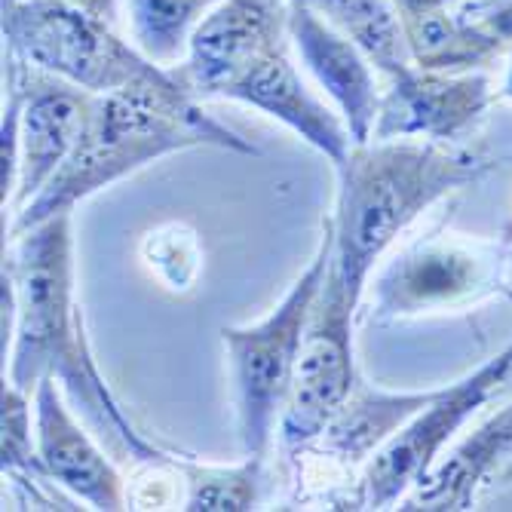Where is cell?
<instances>
[{
	"label": "cell",
	"mask_w": 512,
	"mask_h": 512,
	"mask_svg": "<svg viewBox=\"0 0 512 512\" xmlns=\"http://www.w3.org/2000/svg\"><path fill=\"white\" fill-rule=\"evenodd\" d=\"M4 286L16 316L7 381L34 396L40 378H56L71 408L86 417L92 433L105 439L111 451L151 467H178L169 451L138 433L89 350L77 301L71 212L10 240Z\"/></svg>",
	"instance_id": "6da1fadb"
},
{
	"label": "cell",
	"mask_w": 512,
	"mask_h": 512,
	"mask_svg": "<svg viewBox=\"0 0 512 512\" xmlns=\"http://www.w3.org/2000/svg\"><path fill=\"white\" fill-rule=\"evenodd\" d=\"M200 145L246 157L261 154L237 129L209 117L172 68L160 80L96 96V108H92V120L80 145L53 181L10 218L7 234L16 240L56 215H74L77 203L99 194L108 184L145 169L166 154Z\"/></svg>",
	"instance_id": "7a4b0ae2"
},
{
	"label": "cell",
	"mask_w": 512,
	"mask_h": 512,
	"mask_svg": "<svg viewBox=\"0 0 512 512\" xmlns=\"http://www.w3.org/2000/svg\"><path fill=\"white\" fill-rule=\"evenodd\" d=\"M497 160L427 138L353 145L338 166V206L329 218L332 264L353 301H362L371 267L402 230L442 197L485 178Z\"/></svg>",
	"instance_id": "3957f363"
},
{
	"label": "cell",
	"mask_w": 512,
	"mask_h": 512,
	"mask_svg": "<svg viewBox=\"0 0 512 512\" xmlns=\"http://www.w3.org/2000/svg\"><path fill=\"white\" fill-rule=\"evenodd\" d=\"M335 237L329 221L322 224V243L307 270L295 279L276 310L255 325H224L221 341L227 350L230 378L237 396V427L246 457H267L283 417L295 362L316 295L329 273Z\"/></svg>",
	"instance_id": "277c9868"
},
{
	"label": "cell",
	"mask_w": 512,
	"mask_h": 512,
	"mask_svg": "<svg viewBox=\"0 0 512 512\" xmlns=\"http://www.w3.org/2000/svg\"><path fill=\"white\" fill-rule=\"evenodd\" d=\"M4 40L7 56L92 96L142 86L169 71L126 43L111 22L62 0H16L4 7Z\"/></svg>",
	"instance_id": "5b68a950"
},
{
	"label": "cell",
	"mask_w": 512,
	"mask_h": 512,
	"mask_svg": "<svg viewBox=\"0 0 512 512\" xmlns=\"http://www.w3.org/2000/svg\"><path fill=\"white\" fill-rule=\"evenodd\" d=\"M509 240H485L454 230L417 237L387 261L375 279L371 322H396L463 310L506 286Z\"/></svg>",
	"instance_id": "8992f818"
},
{
	"label": "cell",
	"mask_w": 512,
	"mask_h": 512,
	"mask_svg": "<svg viewBox=\"0 0 512 512\" xmlns=\"http://www.w3.org/2000/svg\"><path fill=\"white\" fill-rule=\"evenodd\" d=\"M356 307L359 301L350 298L335 264L329 261V273L307 319L289 399L276 430L279 448L295 463L329 430L359 384L353 362Z\"/></svg>",
	"instance_id": "52a82bcc"
},
{
	"label": "cell",
	"mask_w": 512,
	"mask_h": 512,
	"mask_svg": "<svg viewBox=\"0 0 512 512\" xmlns=\"http://www.w3.org/2000/svg\"><path fill=\"white\" fill-rule=\"evenodd\" d=\"M512 378V341L473 368L467 378L433 393V399L417 411L411 421L384 442L375 457L365 463L362 476L347 491L341 509H387L399 503L417 482H421L442 448L457 436V430Z\"/></svg>",
	"instance_id": "ba28073f"
},
{
	"label": "cell",
	"mask_w": 512,
	"mask_h": 512,
	"mask_svg": "<svg viewBox=\"0 0 512 512\" xmlns=\"http://www.w3.org/2000/svg\"><path fill=\"white\" fill-rule=\"evenodd\" d=\"M7 83L19 89V172L10 197V218L25 209L74 154L92 120L96 96L68 80L34 74L31 65L7 56Z\"/></svg>",
	"instance_id": "9c48e42d"
},
{
	"label": "cell",
	"mask_w": 512,
	"mask_h": 512,
	"mask_svg": "<svg viewBox=\"0 0 512 512\" xmlns=\"http://www.w3.org/2000/svg\"><path fill=\"white\" fill-rule=\"evenodd\" d=\"M286 13L279 0H221L191 34L172 74L197 99H227L230 86L283 46Z\"/></svg>",
	"instance_id": "30bf717a"
},
{
	"label": "cell",
	"mask_w": 512,
	"mask_h": 512,
	"mask_svg": "<svg viewBox=\"0 0 512 512\" xmlns=\"http://www.w3.org/2000/svg\"><path fill=\"white\" fill-rule=\"evenodd\" d=\"M491 102L494 86L485 71L451 74L408 68L390 80L387 96H381L371 138L375 142H387V138L451 142L482 120Z\"/></svg>",
	"instance_id": "8fae6325"
},
{
	"label": "cell",
	"mask_w": 512,
	"mask_h": 512,
	"mask_svg": "<svg viewBox=\"0 0 512 512\" xmlns=\"http://www.w3.org/2000/svg\"><path fill=\"white\" fill-rule=\"evenodd\" d=\"M62 384L56 378H40L34 390V433L37 457L46 476L86 500L92 509H126L129 494L123 476L92 436L77 424V417L65 405Z\"/></svg>",
	"instance_id": "7c38bea8"
},
{
	"label": "cell",
	"mask_w": 512,
	"mask_h": 512,
	"mask_svg": "<svg viewBox=\"0 0 512 512\" xmlns=\"http://www.w3.org/2000/svg\"><path fill=\"white\" fill-rule=\"evenodd\" d=\"M286 28L295 40L298 53L307 65V71L316 77V83L325 89L344 117L353 145L371 142V129L378 120L381 96L371 59L362 53V46L350 40L344 31L325 22L319 13H313L304 4L286 7Z\"/></svg>",
	"instance_id": "4fadbf2b"
},
{
	"label": "cell",
	"mask_w": 512,
	"mask_h": 512,
	"mask_svg": "<svg viewBox=\"0 0 512 512\" xmlns=\"http://www.w3.org/2000/svg\"><path fill=\"white\" fill-rule=\"evenodd\" d=\"M227 99L252 105L273 120L286 123L292 132H298L310 148H316L322 157H329L335 169L347 160L353 138L344 120L335 117L332 108H325L307 83L301 80L298 68L286 56V46L267 53L252 71H246L234 86H230Z\"/></svg>",
	"instance_id": "5bb4252c"
},
{
	"label": "cell",
	"mask_w": 512,
	"mask_h": 512,
	"mask_svg": "<svg viewBox=\"0 0 512 512\" xmlns=\"http://www.w3.org/2000/svg\"><path fill=\"white\" fill-rule=\"evenodd\" d=\"M512 451V402L463 439L445 460L433 463V470L417 482L399 509H427V512H457L473 509L482 485L494 476L497 460Z\"/></svg>",
	"instance_id": "9a60e30c"
},
{
	"label": "cell",
	"mask_w": 512,
	"mask_h": 512,
	"mask_svg": "<svg viewBox=\"0 0 512 512\" xmlns=\"http://www.w3.org/2000/svg\"><path fill=\"white\" fill-rule=\"evenodd\" d=\"M433 393L436 390L384 393V390H371V387L356 384L347 405L338 411V417L329 424V430L316 439V445L310 451L341 463V467L368 463L384 442H390L411 421V417L433 399Z\"/></svg>",
	"instance_id": "2e32d148"
},
{
	"label": "cell",
	"mask_w": 512,
	"mask_h": 512,
	"mask_svg": "<svg viewBox=\"0 0 512 512\" xmlns=\"http://www.w3.org/2000/svg\"><path fill=\"white\" fill-rule=\"evenodd\" d=\"M402 22L411 62L424 71H479L506 50V43L497 34H491L467 13H451V7L408 16Z\"/></svg>",
	"instance_id": "e0dca14e"
},
{
	"label": "cell",
	"mask_w": 512,
	"mask_h": 512,
	"mask_svg": "<svg viewBox=\"0 0 512 512\" xmlns=\"http://www.w3.org/2000/svg\"><path fill=\"white\" fill-rule=\"evenodd\" d=\"M289 4L310 7L329 25L356 40L371 65L384 71L390 80L414 68L405 22L393 0H289Z\"/></svg>",
	"instance_id": "ac0fdd59"
},
{
	"label": "cell",
	"mask_w": 512,
	"mask_h": 512,
	"mask_svg": "<svg viewBox=\"0 0 512 512\" xmlns=\"http://www.w3.org/2000/svg\"><path fill=\"white\" fill-rule=\"evenodd\" d=\"M221 0H126L132 40L151 62L175 68L197 25Z\"/></svg>",
	"instance_id": "d6986e66"
},
{
	"label": "cell",
	"mask_w": 512,
	"mask_h": 512,
	"mask_svg": "<svg viewBox=\"0 0 512 512\" xmlns=\"http://www.w3.org/2000/svg\"><path fill=\"white\" fill-rule=\"evenodd\" d=\"M267 457H246L240 467H200L178 460L184 473V506L191 512H243L261 500V473Z\"/></svg>",
	"instance_id": "ffe728a7"
},
{
	"label": "cell",
	"mask_w": 512,
	"mask_h": 512,
	"mask_svg": "<svg viewBox=\"0 0 512 512\" xmlns=\"http://www.w3.org/2000/svg\"><path fill=\"white\" fill-rule=\"evenodd\" d=\"M0 457H4V476L13 485L31 488L34 503H46L37 491L43 479H50L37 457V433L31 430V393L16 384H4V439H0Z\"/></svg>",
	"instance_id": "44dd1931"
},
{
	"label": "cell",
	"mask_w": 512,
	"mask_h": 512,
	"mask_svg": "<svg viewBox=\"0 0 512 512\" xmlns=\"http://www.w3.org/2000/svg\"><path fill=\"white\" fill-rule=\"evenodd\" d=\"M145 258L172 292H188L200 273L197 234L181 224L157 227L145 240Z\"/></svg>",
	"instance_id": "7402d4cb"
},
{
	"label": "cell",
	"mask_w": 512,
	"mask_h": 512,
	"mask_svg": "<svg viewBox=\"0 0 512 512\" xmlns=\"http://www.w3.org/2000/svg\"><path fill=\"white\" fill-rule=\"evenodd\" d=\"M470 19L476 16L479 25H485L491 34H497L506 46L512 43V0H491V4L476 7V13L463 10Z\"/></svg>",
	"instance_id": "603a6c76"
},
{
	"label": "cell",
	"mask_w": 512,
	"mask_h": 512,
	"mask_svg": "<svg viewBox=\"0 0 512 512\" xmlns=\"http://www.w3.org/2000/svg\"><path fill=\"white\" fill-rule=\"evenodd\" d=\"M402 19L408 16H421V13H433V10H448L454 4H463V0H393Z\"/></svg>",
	"instance_id": "cb8c5ba5"
},
{
	"label": "cell",
	"mask_w": 512,
	"mask_h": 512,
	"mask_svg": "<svg viewBox=\"0 0 512 512\" xmlns=\"http://www.w3.org/2000/svg\"><path fill=\"white\" fill-rule=\"evenodd\" d=\"M68 7H77V10H86L92 16H99L105 22H117V0H62Z\"/></svg>",
	"instance_id": "d4e9b609"
},
{
	"label": "cell",
	"mask_w": 512,
	"mask_h": 512,
	"mask_svg": "<svg viewBox=\"0 0 512 512\" xmlns=\"http://www.w3.org/2000/svg\"><path fill=\"white\" fill-rule=\"evenodd\" d=\"M497 96L506 99V102H512V50H509V59H506V71H503V80H500Z\"/></svg>",
	"instance_id": "484cf974"
}]
</instances>
